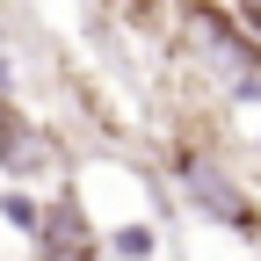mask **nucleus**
Masks as SVG:
<instances>
[{"label":"nucleus","mask_w":261,"mask_h":261,"mask_svg":"<svg viewBox=\"0 0 261 261\" xmlns=\"http://www.w3.org/2000/svg\"><path fill=\"white\" fill-rule=\"evenodd\" d=\"M181 189H189V211H203V218H218V225H232V232H261V203H254V189H240L232 174L218 167V160L181 152Z\"/></svg>","instance_id":"nucleus-1"},{"label":"nucleus","mask_w":261,"mask_h":261,"mask_svg":"<svg viewBox=\"0 0 261 261\" xmlns=\"http://www.w3.org/2000/svg\"><path fill=\"white\" fill-rule=\"evenodd\" d=\"M37 261H94V225L80 211V196H58L51 218H44V232H37Z\"/></svg>","instance_id":"nucleus-2"},{"label":"nucleus","mask_w":261,"mask_h":261,"mask_svg":"<svg viewBox=\"0 0 261 261\" xmlns=\"http://www.w3.org/2000/svg\"><path fill=\"white\" fill-rule=\"evenodd\" d=\"M232 22H240V37H247L254 58H261V0H240V15H232Z\"/></svg>","instance_id":"nucleus-3"},{"label":"nucleus","mask_w":261,"mask_h":261,"mask_svg":"<svg viewBox=\"0 0 261 261\" xmlns=\"http://www.w3.org/2000/svg\"><path fill=\"white\" fill-rule=\"evenodd\" d=\"M116 254H130V261H145V254H152V232H145V225H130V232H116Z\"/></svg>","instance_id":"nucleus-4"}]
</instances>
